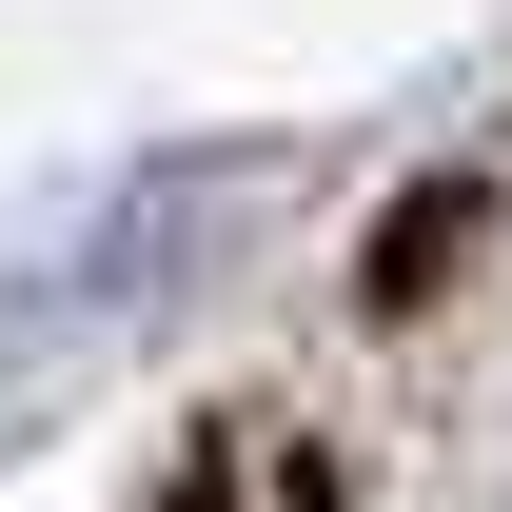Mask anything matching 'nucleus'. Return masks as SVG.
<instances>
[{
    "mask_svg": "<svg viewBox=\"0 0 512 512\" xmlns=\"http://www.w3.org/2000/svg\"><path fill=\"white\" fill-rule=\"evenodd\" d=\"M493 217H512V178H414V197L375 217V256H355V296H375V316H434V296H453V256L493 237Z\"/></svg>",
    "mask_w": 512,
    "mask_h": 512,
    "instance_id": "obj_1",
    "label": "nucleus"
}]
</instances>
